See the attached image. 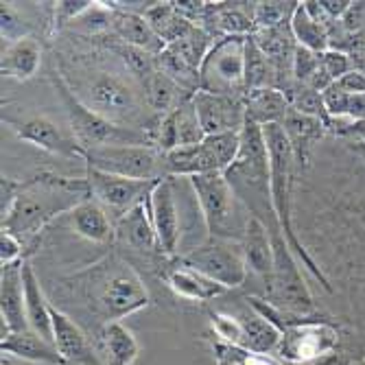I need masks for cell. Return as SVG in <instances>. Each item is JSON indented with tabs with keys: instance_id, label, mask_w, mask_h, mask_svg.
Masks as SVG:
<instances>
[{
	"instance_id": "obj_1",
	"label": "cell",
	"mask_w": 365,
	"mask_h": 365,
	"mask_svg": "<svg viewBox=\"0 0 365 365\" xmlns=\"http://www.w3.org/2000/svg\"><path fill=\"white\" fill-rule=\"evenodd\" d=\"M86 199H90L86 178L73 180L55 173H38L22 182L9 215L3 219V230L16 235L22 243L33 241L57 215H68Z\"/></svg>"
},
{
	"instance_id": "obj_2",
	"label": "cell",
	"mask_w": 365,
	"mask_h": 365,
	"mask_svg": "<svg viewBox=\"0 0 365 365\" xmlns=\"http://www.w3.org/2000/svg\"><path fill=\"white\" fill-rule=\"evenodd\" d=\"M73 282L92 315L101 322V328L149 307V291L143 278L118 256H108L92 264Z\"/></svg>"
},
{
	"instance_id": "obj_3",
	"label": "cell",
	"mask_w": 365,
	"mask_h": 365,
	"mask_svg": "<svg viewBox=\"0 0 365 365\" xmlns=\"http://www.w3.org/2000/svg\"><path fill=\"white\" fill-rule=\"evenodd\" d=\"M264 134V143H267V151H269V186H272V204H274V212L280 225L282 237L287 239L289 247L293 250V254L297 258H302V262L309 267V272L322 280V284L326 289H330L326 276L322 274V269L315 264V260L307 254L304 245L295 239L293 235V223H291V175H293V149L291 143L284 134V129L280 123L276 125H264L262 127Z\"/></svg>"
},
{
	"instance_id": "obj_4",
	"label": "cell",
	"mask_w": 365,
	"mask_h": 365,
	"mask_svg": "<svg viewBox=\"0 0 365 365\" xmlns=\"http://www.w3.org/2000/svg\"><path fill=\"white\" fill-rule=\"evenodd\" d=\"M195 190L199 210L210 232V239L217 241H235L245 237V227L250 212H243V204L237 197L235 188L230 186L225 173H204L188 178Z\"/></svg>"
},
{
	"instance_id": "obj_5",
	"label": "cell",
	"mask_w": 365,
	"mask_h": 365,
	"mask_svg": "<svg viewBox=\"0 0 365 365\" xmlns=\"http://www.w3.org/2000/svg\"><path fill=\"white\" fill-rule=\"evenodd\" d=\"M55 88L63 101L66 114H68L71 127H73V136L77 143L83 147V151L98 149V147H112V145H149L153 147L149 131H138L134 127H123L116 125L101 114L92 112L86 103L79 101V96L66 86L61 77H53Z\"/></svg>"
},
{
	"instance_id": "obj_6",
	"label": "cell",
	"mask_w": 365,
	"mask_h": 365,
	"mask_svg": "<svg viewBox=\"0 0 365 365\" xmlns=\"http://www.w3.org/2000/svg\"><path fill=\"white\" fill-rule=\"evenodd\" d=\"M269 235L274 243V272L267 282V302L289 315L304 317L313 311V295L302 278L297 256L280 230Z\"/></svg>"
},
{
	"instance_id": "obj_7",
	"label": "cell",
	"mask_w": 365,
	"mask_h": 365,
	"mask_svg": "<svg viewBox=\"0 0 365 365\" xmlns=\"http://www.w3.org/2000/svg\"><path fill=\"white\" fill-rule=\"evenodd\" d=\"M250 36L217 38L208 51L199 77L202 90L223 96L245 98V46Z\"/></svg>"
},
{
	"instance_id": "obj_8",
	"label": "cell",
	"mask_w": 365,
	"mask_h": 365,
	"mask_svg": "<svg viewBox=\"0 0 365 365\" xmlns=\"http://www.w3.org/2000/svg\"><path fill=\"white\" fill-rule=\"evenodd\" d=\"M86 164L90 169L131 180L160 182L169 178L164 153L149 145H112L90 149L86 151Z\"/></svg>"
},
{
	"instance_id": "obj_9",
	"label": "cell",
	"mask_w": 365,
	"mask_h": 365,
	"mask_svg": "<svg viewBox=\"0 0 365 365\" xmlns=\"http://www.w3.org/2000/svg\"><path fill=\"white\" fill-rule=\"evenodd\" d=\"M79 101L116 125L136 118L140 112L138 92L134 86L114 73H94V77L86 83V94L79 96Z\"/></svg>"
},
{
	"instance_id": "obj_10",
	"label": "cell",
	"mask_w": 365,
	"mask_h": 365,
	"mask_svg": "<svg viewBox=\"0 0 365 365\" xmlns=\"http://www.w3.org/2000/svg\"><path fill=\"white\" fill-rule=\"evenodd\" d=\"M178 260L188 264L195 272L204 274L206 278L219 282L227 291L241 287L247 280V264H245L243 252L239 245L230 241L210 239L208 243L190 250Z\"/></svg>"
},
{
	"instance_id": "obj_11",
	"label": "cell",
	"mask_w": 365,
	"mask_h": 365,
	"mask_svg": "<svg viewBox=\"0 0 365 365\" xmlns=\"http://www.w3.org/2000/svg\"><path fill=\"white\" fill-rule=\"evenodd\" d=\"M337 346L339 335L330 324L300 319L282 330V339L276 354L289 365H304L333 354Z\"/></svg>"
},
{
	"instance_id": "obj_12",
	"label": "cell",
	"mask_w": 365,
	"mask_h": 365,
	"mask_svg": "<svg viewBox=\"0 0 365 365\" xmlns=\"http://www.w3.org/2000/svg\"><path fill=\"white\" fill-rule=\"evenodd\" d=\"M88 186H90V197L101 206L108 215L114 217H125L131 208H136L149 197L153 186L158 182H147V180H131L123 175H112L106 171H96L88 167L86 173Z\"/></svg>"
},
{
	"instance_id": "obj_13",
	"label": "cell",
	"mask_w": 365,
	"mask_h": 365,
	"mask_svg": "<svg viewBox=\"0 0 365 365\" xmlns=\"http://www.w3.org/2000/svg\"><path fill=\"white\" fill-rule=\"evenodd\" d=\"M192 106L206 136L217 134H241L247 123L245 98L212 94L199 90L192 94Z\"/></svg>"
},
{
	"instance_id": "obj_14",
	"label": "cell",
	"mask_w": 365,
	"mask_h": 365,
	"mask_svg": "<svg viewBox=\"0 0 365 365\" xmlns=\"http://www.w3.org/2000/svg\"><path fill=\"white\" fill-rule=\"evenodd\" d=\"M147 206L158 237L160 254L173 258L178 254L182 230H180V210H178L175 188L171 178H164L153 186V190L147 197Z\"/></svg>"
},
{
	"instance_id": "obj_15",
	"label": "cell",
	"mask_w": 365,
	"mask_h": 365,
	"mask_svg": "<svg viewBox=\"0 0 365 365\" xmlns=\"http://www.w3.org/2000/svg\"><path fill=\"white\" fill-rule=\"evenodd\" d=\"M7 123L18 134V138L24 143H31V145H36L48 153H55V155L86 160V151L77 143V138L66 134L59 125H55L46 116H31L26 120H20V123L18 120H7Z\"/></svg>"
},
{
	"instance_id": "obj_16",
	"label": "cell",
	"mask_w": 365,
	"mask_h": 365,
	"mask_svg": "<svg viewBox=\"0 0 365 365\" xmlns=\"http://www.w3.org/2000/svg\"><path fill=\"white\" fill-rule=\"evenodd\" d=\"M22 267L24 260H18L11 264H3V272H0V317H3V333H0V337L3 339L11 333L29 330Z\"/></svg>"
},
{
	"instance_id": "obj_17",
	"label": "cell",
	"mask_w": 365,
	"mask_h": 365,
	"mask_svg": "<svg viewBox=\"0 0 365 365\" xmlns=\"http://www.w3.org/2000/svg\"><path fill=\"white\" fill-rule=\"evenodd\" d=\"M53 344L66 363L98 365V359L94 356L81 326L55 307H53Z\"/></svg>"
},
{
	"instance_id": "obj_18",
	"label": "cell",
	"mask_w": 365,
	"mask_h": 365,
	"mask_svg": "<svg viewBox=\"0 0 365 365\" xmlns=\"http://www.w3.org/2000/svg\"><path fill=\"white\" fill-rule=\"evenodd\" d=\"M241 252L247 264V272H254L264 280V284L269 282L272 272H274V243L267 225L260 219L250 217L245 237L241 241Z\"/></svg>"
},
{
	"instance_id": "obj_19",
	"label": "cell",
	"mask_w": 365,
	"mask_h": 365,
	"mask_svg": "<svg viewBox=\"0 0 365 365\" xmlns=\"http://www.w3.org/2000/svg\"><path fill=\"white\" fill-rule=\"evenodd\" d=\"M22 282H24V309H26L29 330H33L36 335L53 344V304L46 300L40 280L29 260H24L22 267Z\"/></svg>"
},
{
	"instance_id": "obj_20",
	"label": "cell",
	"mask_w": 365,
	"mask_h": 365,
	"mask_svg": "<svg viewBox=\"0 0 365 365\" xmlns=\"http://www.w3.org/2000/svg\"><path fill=\"white\" fill-rule=\"evenodd\" d=\"M164 280H167L169 289L178 297H184V300H190V302L215 300V297H219L227 291L219 282L195 272L192 267H188V264H184L180 260H175L171 267L164 272Z\"/></svg>"
},
{
	"instance_id": "obj_21",
	"label": "cell",
	"mask_w": 365,
	"mask_h": 365,
	"mask_svg": "<svg viewBox=\"0 0 365 365\" xmlns=\"http://www.w3.org/2000/svg\"><path fill=\"white\" fill-rule=\"evenodd\" d=\"M68 221H71V227L86 241H92L98 245H110L116 239V225L92 197L68 212Z\"/></svg>"
},
{
	"instance_id": "obj_22",
	"label": "cell",
	"mask_w": 365,
	"mask_h": 365,
	"mask_svg": "<svg viewBox=\"0 0 365 365\" xmlns=\"http://www.w3.org/2000/svg\"><path fill=\"white\" fill-rule=\"evenodd\" d=\"M116 237L129 245L131 250L136 252H160L158 247V237H155V230L151 223V215H149V206H147V199L143 204H138L136 208H131L125 217H120L116 221Z\"/></svg>"
},
{
	"instance_id": "obj_23",
	"label": "cell",
	"mask_w": 365,
	"mask_h": 365,
	"mask_svg": "<svg viewBox=\"0 0 365 365\" xmlns=\"http://www.w3.org/2000/svg\"><path fill=\"white\" fill-rule=\"evenodd\" d=\"M0 350L7 356L31 361V363H46V365H66L63 356L57 352L55 344L42 339L33 330L11 333L5 339H0Z\"/></svg>"
},
{
	"instance_id": "obj_24",
	"label": "cell",
	"mask_w": 365,
	"mask_h": 365,
	"mask_svg": "<svg viewBox=\"0 0 365 365\" xmlns=\"http://www.w3.org/2000/svg\"><path fill=\"white\" fill-rule=\"evenodd\" d=\"M114 11V9H112ZM112 29L116 36L127 44V46H134L140 51H147L151 55H160L167 44H164L155 31L151 29V24L147 22L145 16L140 14H129V11H114V22Z\"/></svg>"
},
{
	"instance_id": "obj_25",
	"label": "cell",
	"mask_w": 365,
	"mask_h": 365,
	"mask_svg": "<svg viewBox=\"0 0 365 365\" xmlns=\"http://www.w3.org/2000/svg\"><path fill=\"white\" fill-rule=\"evenodd\" d=\"M42 63V46L36 38H22L3 51V61L0 71L5 77H11L16 81H29L33 75L40 71Z\"/></svg>"
},
{
	"instance_id": "obj_26",
	"label": "cell",
	"mask_w": 365,
	"mask_h": 365,
	"mask_svg": "<svg viewBox=\"0 0 365 365\" xmlns=\"http://www.w3.org/2000/svg\"><path fill=\"white\" fill-rule=\"evenodd\" d=\"M245 110L247 118L258 123L260 127L264 125H276L282 123L284 116L291 110L289 96L280 88H262L245 94Z\"/></svg>"
},
{
	"instance_id": "obj_27",
	"label": "cell",
	"mask_w": 365,
	"mask_h": 365,
	"mask_svg": "<svg viewBox=\"0 0 365 365\" xmlns=\"http://www.w3.org/2000/svg\"><path fill=\"white\" fill-rule=\"evenodd\" d=\"M280 125L291 143V149H293V155L297 162H307L309 149L313 147V143H317L324 136V131L328 127L326 120L300 114L295 110H289V114L284 116V120Z\"/></svg>"
},
{
	"instance_id": "obj_28",
	"label": "cell",
	"mask_w": 365,
	"mask_h": 365,
	"mask_svg": "<svg viewBox=\"0 0 365 365\" xmlns=\"http://www.w3.org/2000/svg\"><path fill=\"white\" fill-rule=\"evenodd\" d=\"M243 326V335H245V350L256 352V354H276L280 339H282V330L269 322L267 317H262L256 313L252 307L237 315Z\"/></svg>"
},
{
	"instance_id": "obj_29",
	"label": "cell",
	"mask_w": 365,
	"mask_h": 365,
	"mask_svg": "<svg viewBox=\"0 0 365 365\" xmlns=\"http://www.w3.org/2000/svg\"><path fill=\"white\" fill-rule=\"evenodd\" d=\"M98 341H101V350L106 354V365H134L140 354L138 339L120 322L106 324Z\"/></svg>"
},
{
	"instance_id": "obj_30",
	"label": "cell",
	"mask_w": 365,
	"mask_h": 365,
	"mask_svg": "<svg viewBox=\"0 0 365 365\" xmlns=\"http://www.w3.org/2000/svg\"><path fill=\"white\" fill-rule=\"evenodd\" d=\"M143 88H145L147 103L160 116L171 114L175 108H180L184 101H188V98L192 96L190 92H186L184 88H180L171 77H167V75L160 73V71H155L153 75H149L147 79H143Z\"/></svg>"
},
{
	"instance_id": "obj_31",
	"label": "cell",
	"mask_w": 365,
	"mask_h": 365,
	"mask_svg": "<svg viewBox=\"0 0 365 365\" xmlns=\"http://www.w3.org/2000/svg\"><path fill=\"white\" fill-rule=\"evenodd\" d=\"M147 22L151 24V29L155 31V36L167 44H175L180 42L184 36H188V33L197 26L192 24L190 20H186L175 7L173 3H155L147 14H145Z\"/></svg>"
},
{
	"instance_id": "obj_32",
	"label": "cell",
	"mask_w": 365,
	"mask_h": 365,
	"mask_svg": "<svg viewBox=\"0 0 365 365\" xmlns=\"http://www.w3.org/2000/svg\"><path fill=\"white\" fill-rule=\"evenodd\" d=\"M276 75L278 71L272 59L256 46V42L250 36L245 46V94L262 88H276Z\"/></svg>"
},
{
	"instance_id": "obj_33",
	"label": "cell",
	"mask_w": 365,
	"mask_h": 365,
	"mask_svg": "<svg viewBox=\"0 0 365 365\" xmlns=\"http://www.w3.org/2000/svg\"><path fill=\"white\" fill-rule=\"evenodd\" d=\"M291 33H293V40L297 46L302 48H309L313 53H324L328 51V31L326 26H322L319 22H315L304 3L297 5V9L293 11V18H291Z\"/></svg>"
},
{
	"instance_id": "obj_34",
	"label": "cell",
	"mask_w": 365,
	"mask_h": 365,
	"mask_svg": "<svg viewBox=\"0 0 365 365\" xmlns=\"http://www.w3.org/2000/svg\"><path fill=\"white\" fill-rule=\"evenodd\" d=\"M212 44H215V40H212L210 33L206 29H202V26H195L188 36H184L180 42L171 44L169 48L178 57H182L188 66H192L195 71H199V68H202L204 59H206V55H208V51L212 48Z\"/></svg>"
},
{
	"instance_id": "obj_35",
	"label": "cell",
	"mask_w": 365,
	"mask_h": 365,
	"mask_svg": "<svg viewBox=\"0 0 365 365\" xmlns=\"http://www.w3.org/2000/svg\"><path fill=\"white\" fill-rule=\"evenodd\" d=\"M208 11L212 14V22H217V29L221 38L225 36H252L254 33V20L243 14L239 7H230L227 3H208Z\"/></svg>"
},
{
	"instance_id": "obj_36",
	"label": "cell",
	"mask_w": 365,
	"mask_h": 365,
	"mask_svg": "<svg viewBox=\"0 0 365 365\" xmlns=\"http://www.w3.org/2000/svg\"><path fill=\"white\" fill-rule=\"evenodd\" d=\"M300 3H256L254 7V31H262V29H276L282 24H289L293 18V11L297 9Z\"/></svg>"
},
{
	"instance_id": "obj_37",
	"label": "cell",
	"mask_w": 365,
	"mask_h": 365,
	"mask_svg": "<svg viewBox=\"0 0 365 365\" xmlns=\"http://www.w3.org/2000/svg\"><path fill=\"white\" fill-rule=\"evenodd\" d=\"M210 324H212L215 335L221 339V344L245 348L243 326H241V319L237 315H227V313H221V311H212L210 313Z\"/></svg>"
},
{
	"instance_id": "obj_38",
	"label": "cell",
	"mask_w": 365,
	"mask_h": 365,
	"mask_svg": "<svg viewBox=\"0 0 365 365\" xmlns=\"http://www.w3.org/2000/svg\"><path fill=\"white\" fill-rule=\"evenodd\" d=\"M317 71H319V53L297 46L293 53V61H291V75L295 77V81L307 86Z\"/></svg>"
},
{
	"instance_id": "obj_39",
	"label": "cell",
	"mask_w": 365,
	"mask_h": 365,
	"mask_svg": "<svg viewBox=\"0 0 365 365\" xmlns=\"http://www.w3.org/2000/svg\"><path fill=\"white\" fill-rule=\"evenodd\" d=\"M0 26H3V40L7 42H18L22 38H29V24L20 18V14L9 5L3 3V9H0Z\"/></svg>"
},
{
	"instance_id": "obj_40",
	"label": "cell",
	"mask_w": 365,
	"mask_h": 365,
	"mask_svg": "<svg viewBox=\"0 0 365 365\" xmlns=\"http://www.w3.org/2000/svg\"><path fill=\"white\" fill-rule=\"evenodd\" d=\"M319 63L333 81H339L344 75H348L352 71L350 55H346L344 51H337V48H328V51L319 53Z\"/></svg>"
},
{
	"instance_id": "obj_41",
	"label": "cell",
	"mask_w": 365,
	"mask_h": 365,
	"mask_svg": "<svg viewBox=\"0 0 365 365\" xmlns=\"http://www.w3.org/2000/svg\"><path fill=\"white\" fill-rule=\"evenodd\" d=\"M94 3L90 0H63V3H55V16L53 26L59 31L61 26H71L75 20H79Z\"/></svg>"
},
{
	"instance_id": "obj_42",
	"label": "cell",
	"mask_w": 365,
	"mask_h": 365,
	"mask_svg": "<svg viewBox=\"0 0 365 365\" xmlns=\"http://www.w3.org/2000/svg\"><path fill=\"white\" fill-rule=\"evenodd\" d=\"M322 98H324V108H326V114L328 116H346L348 114V98H350V94L348 92H344L337 83H333L330 86L324 94H322Z\"/></svg>"
},
{
	"instance_id": "obj_43",
	"label": "cell",
	"mask_w": 365,
	"mask_h": 365,
	"mask_svg": "<svg viewBox=\"0 0 365 365\" xmlns=\"http://www.w3.org/2000/svg\"><path fill=\"white\" fill-rule=\"evenodd\" d=\"M22 250L24 243L16 235H11V232L3 230V235H0V264H11L22 260Z\"/></svg>"
},
{
	"instance_id": "obj_44",
	"label": "cell",
	"mask_w": 365,
	"mask_h": 365,
	"mask_svg": "<svg viewBox=\"0 0 365 365\" xmlns=\"http://www.w3.org/2000/svg\"><path fill=\"white\" fill-rule=\"evenodd\" d=\"M20 186H22V182L9 180V178H3V182H0V215H3V219L9 215L16 197L20 192Z\"/></svg>"
},
{
	"instance_id": "obj_45",
	"label": "cell",
	"mask_w": 365,
	"mask_h": 365,
	"mask_svg": "<svg viewBox=\"0 0 365 365\" xmlns=\"http://www.w3.org/2000/svg\"><path fill=\"white\" fill-rule=\"evenodd\" d=\"M344 92L348 94H363L365 92V73L363 71H356L352 68L348 75H344L339 81H335Z\"/></svg>"
},
{
	"instance_id": "obj_46",
	"label": "cell",
	"mask_w": 365,
	"mask_h": 365,
	"mask_svg": "<svg viewBox=\"0 0 365 365\" xmlns=\"http://www.w3.org/2000/svg\"><path fill=\"white\" fill-rule=\"evenodd\" d=\"M319 5H322V9L326 11V16H328L330 20H337V18L344 20V16H346V14L350 11V7H352L350 0H319Z\"/></svg>"
},
{
	"instance_id": "obj_47",
	"label": "cell",
	"mask_w": 365,
	"mask_h": 365,
	"mask_svg": "<svg viewBox=\"0 0 365 365\" xmlns=\"http://www.w3.org/2000/svg\"><path fill=\"white\" fill-rule=\"evenodd\" d=\"M363 18H365V3H352L350 11L344 16V26L348 31H356L363 24Z\"/></svg>"
},
{
	"instance_id": "obj_48",
	"label": "cell",
	"mask_w": 365,
	"mask_h": 365,
	"mask_svg": "<svg viewBox=\"0 0 365 365\" xmlns=\"http://www.w3.org/2000/svg\"><path fill=\"white\" fill-rule=\"evenodd\" d=\"M354 123L365 120V92L363 94H350L348 98V114Z\"/></svg>"
},
{
	"instance_id": "obj_49",
	"label": "cell",
	"mask_w": 365,
	"mask_h": 365,
	"mask_svg": "<svg viewBox=\"0 0 365 365\" xmlns=\"http://www.w3.org/2000/svg\"><path fill=\"white\" fill-rule=\"evenodd\" d=\"M350 363H352V361L346 359L344 354L333 352V354L322 356V359H317V361H313V363H304V365H350Z\"/></svg>"
},
{
	"instance_id": "obj_50",
	"label": "cell",
	"mask_w": 365,
	"mask_h": 365,
	"mask_svg": "<svg viewBox=\"0 0 365 365\" xmlns=\"http://www.w3.org/2000/svg\"><path fill=\"white\" fill-rule=\"evenodd\" d=\"M350 131H352L354 136H359V138L365 143V120H356V123H352Z\"/></svg>"
},
{
	"instance_id": "obj_51",
	"label": "cell",
	"mask_w": 365,
	"mask_h": 365,
	"mask_svg": "<svg viewBox=\"0 0 365 365\" xmlns=\"http://www.w3.org/2000/svg\"><path fill=\"white\" fill-rule=\"evenodd\" d=\"M350 365H365V359H359V361H352Z\"/></svg>"
},
{
	"instance_id": "obj_52",
	"label": "cell",
	"mask_w": 365,
	"mask_h": 365,
	"mask_svg": "<svg viewBox=\"0 0 365 365\" xmlns=\"http://www.w3.org/2000/svg\"><path fill=\"white\" fill-rule=\"evenodd\" d=\"M217 365H232V363H227V361H223V359H217Z\"/></svg>"
}]
</instances>
